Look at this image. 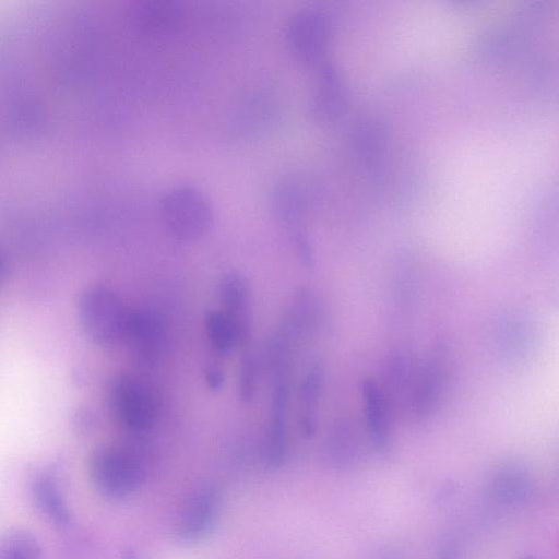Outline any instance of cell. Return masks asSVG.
<instances>
[{
	"mask_svg": "<svg viewBox=\"0 0 559 559\" xmlns=\"http://www.w3.org/2000/svg\"><path fill=\"white\" fill-rule=\"evenodd\" d=\"M129 312L112 289L99 284L86 287L78 302L84 334L100 347H112L123 341Z\"/></svg>",
	"mask_w": 559,
	"mask_h": 559,
	"instance_id": "obj_1",
	"label": "cell"
},
{
	"mask_svg": "<svg viewBox=\"0 0 559 559\" xmlns=\"http://www.w3.org/2000/svg\"><path fill=\"white\" fill-rule=\"evenodd\" d=\"M88 472L97 491L111 500L132 496L144 480V467L140 459L117 445L96 449L90 457Z\"/></svg>",
	"mask_w": 559,
	"mask_h": 559,
	"instance_id": "obj_2",
	"label": "cell"
},
{
	"mask_svg": "<svg viewBox=\"0 0 559 559\" xmlns=\"http://www.w3.org/2000/svg\"><path fill=\"white\" fill-rule=\"evenodd\" d=\"M160 216L169 235L186 242L201 238L212 221L207 201L190 187H178L167 192L160 202Z\"/></svg>",
	"mask_w": 559,
	"mask_h": 559,
	"instance_id": "obj_3",
	"label": "cell"
},
{
	"mask_svg": "<svg viewBox=\"0 0 559 559\" xmlns=\"http://www.w3.org/2000/svg\"><path fill=\"white\" fill-rule=\"evenodd\" d=\"M222 509V495L213 484L198 486L186 499L176 524L178 539L192 545L204 540L215 528Z\"/></svg>",
	"mask_w": 559,
	"mask_h": 559,
	"instance_id": "obj_4",
	"label": "cell"
},
{
	"mask_svg": "<svg viewBox=\"0 0 559 559\" xmlns=\"http://www.w3.org/2000/svg\"><path fill=\"white\" fill-rule=\"evenodd\" d=\"M110 404L119 423L130 431H145L154 423L155 400L148 388L134 378L124 376L112 383Z\"/></svg>",
	"mask_w": 559,
	"mask_h": 559,
	"instance_id": "obj_5",
	"label": "cell"
},
{
	"mask_svg": "<svg viewBox=\"0 0 559 559\" xmlns=\"http://www.w3.org/2000/svg\"><path fill=\"white\" fill-rule=\"evenodd\" d=\"M448 347L438 343L429 358L417 368L408 402L418 420L429 418L441 400L447 378Z\"/></svg>",
	"mask_w": 559,
	"mask_h": 559,
	"instance_id": "obj_6",
	"label": "cell"
},
{
	"mask_svg": "<svg viewBox=\"0 0 559 559\" xmlns=\"http://www.w3.org/2000/svg\"><path fill=\"white\" fill-rule=\"evenodd\" d=\"M123 341L139 357L146 360L155 359L165 343L162 321L146 310L130 311Z\"/></svg>",
	"mask_w": 559,
	"mask_h": 559,
	"instance_id": "obj_7",
	"label": "cell"
},
{
	"mask_svg": "<svg viewBox=\"0 0 559 559\" xmlns=\"http://www.w3.org/2000/svg\"><path fill=\"white\" fill-rule=\"evenodd\" d=\"M362 403L370 441L381 454L391 449V424L389 404L379 385L367 380L362 384Z\"/></svg>",
	"mask_w": 559,
	"mask_h": 559,
	"instance_id": "obj_8",
	"label": "cell"
},
{
	"mask_svg": "<svg viewBox=\"0 0 559 559\" xmlns=\"http://www.w3.org/2000/svg\"><path fill=\"white\" fill-rule=\"evenodd\" d=\"M322 456L333 468H348L360 456V438L348 419L336 421L329 430L323 444Z\"/></svg>",
	"mask_w": 559,
	"mask_h": 559,
	"instance_id": "obj_9",
	"label": "cell"
},
{
	"mask_svg": "<svg viewBox=\"0 0 559 559\" xmlns=\"http://www.w3.org/2000/svg\"><path fill=\"white\" fill-rule=\"evenodd\" d=\"M218 293L223 312L234 322L241 344L248 338L250 329L248 284L243 276L230 272L223 275Z\"/></svg>",
	"mask_w": 559,
	"mask_h": 559,
	"instance_id": "obj_10",
	"label": "cell"
},
{
	"mask_svg": "<svg viewBox=\"0 0 559 559\" xmlns=\"http://www.w3.org/2000/svg\"><path fill=\"white\" fill-rule=\"evenodd\" d=\"M497 328V346L508 359H518L527 353L532 341L530 322L521 313L510 312L500 318Z\"/></svg>",
	"mask_w": 559,
	"mask_h": 559,
	"instance_id": "obj_11",
	"label": "cell"
},
{
	"mask_svg": "<svg viewBox=\"0 0 559 559\" xmlns=\"http://www.w3.org/2000/svg\"><path fill=\"white\" fill-rule=\"evenodd\" d=\"M289 36L294 50L302 58L319 59L324 45V22L313 13L300 14L294 19Z\"/></svg>",
	"mask_w": 559,
	"mask_h": 559,
	"instance_id": "obj_12",
	"label": "cell"
},
{
	"mask_svg": "<svg viewBox=\"0 0 559 559\" xmlns=\"http://www.w3.org/2000/svg\"><path fill=\"white\" fill-rule=\"evenodd\" d=\"M323 385V369L314 362L307 369L300 385L299 425L307 437L313 435Z\"/></svg>",
	"mask_w": 559,
	"mask_h": 559,
	"instance_id": "obj_13",
	"label": "cell"
},
{
	"mask_svg": "<svg viewBox=\"0 0 559 559\" xmlns=\"http://www.w3.org/2000/svg\"><path fill=\"white\" fill-rule=\"evenodd\" d=\"M532 481L527 473L513 465L501 467L493 476V497L507 504L523 502L531 495Z\"/></svg>",
	"mask_w": 559,
	"mask_h": 559,
	"instance_id": "obj_14",
	"label": "cell"
},
{
	"mask_svg": "<svg viewBox=\"0 0 559 559\" xmlns=\"http://www.w3.org/2000/svg\"><path fill=\"white\" fill-rule=\"evenodd\" d=\"M32 490L38 508L51 522L59 526H64L69 523L70 513L68 506L52 476L41 474L36 477Z\"/></svg>",
	"mask_w": 559,
	"mask_h": 559,
	"instance_id": "obj_15",
	"label": "cell"
},
{
	"mask_svg": "<svg viewBox=\"0 0 559 559\" xmlns=\"http://www.w3.org/2000/svg\"><path fill=\"white\" fill-rule=\"evenodd\" d=\"M417 368L412 354L404 348L391 352L388 359L386 378L393 395L409 397Z\"/></svg>",
	"mask_w": 559,
	"mask_h": 559,
	"instance_id": "obj_16",
	"label": "cell"
},
{
	"mask_svg": "<svg viewBox=\"0 0 559 559\" xmlns=\"http://www.w3.org/2000/svg\"><path fill=\"white\" fill-rule=\"evenodd\" d=\"M0 559H41V547L31 532L10 530L0 535Z\"/></svg>",
	"mask_w": 559,
	"mask_h": 559,
	"instance_id": "obj_17",
	"label": "cell"
},
{
	"mask_svg": "<svg viewBox=\"0 0 559 559\" xmlns=\"http://www.w3.org/2000/svg\"><path fill=\"white\" fill-rule=\"evenodd\" d=\"M205 332L210 345L218 354H227L235 345L240 344L234 322L223 311L207 313Z\"/></svg>",
	"mask_w": 559,
	"mask_h": 559,
	"instance_id": "obj_18",
	"label": "cell"
},
{
	"mask_svg": "<svg viewBox=\"0 0 559 559\" xmlns=\"http://www.w3.org/2000/svg\"><path fill=\"white\" fill-rule=\"evenodd\" d=\"M259 379V366L255 356L248 353L243 356L239 370V396L246 403L253 401Z\"/></svg>",
	"mask_w": 559,
	"mask_h": 559,
	"instance_id": "obj_19",
	"label": "cell"
},
{
	"mask_svg": "<svg viewBox=\"0 0 559 559\" xmlns=\"http://www.w3.org/2000/svg\"><path fill=\"white\" fill-rule=\"evenodd\" d=\"M205 378L211 389H219L223 383L222 370L216 366L207 367Z\"/></svg>",
	"mask_w": 559,
	"mask_h": 559,
	"instance_id": "obj_20",
	"label": "cell"
},
{
	"mask_svg": "<svg viewBox=\"0 0 559 559\" xmlns=\"http://www.w3.org/2000/svg\"><path fill=\"white\" fill-rule=\"evenodd\" d=\"M439 559H456L455 552L453 551V547L450 544L445 545L442 548Z\"/></svg>",
	"mask_w": 559,
	"mask_h": 559,
	"instance_id": "obj_21",
	"label": "cell"
},
{
	"mask_svg": "<svg viewBox=\"0 0 559 559\" xmlns=\"http://www.w3.org/2000/svg\"><path fill=\"white\" fill-rule=\"evenodd\" d=\"M7 275V261L2 250L0 249V284L4 281Z\"/></svg>",
	"mask_w": 559,
	"mask_h": 559,
	"instance_id": "obj_22",
	"label": "cell"
},
{
	"mask_svg": "<svg viewBox=\"0 0 559 559\" xmlns=\"http://www.w3.org/2000/svg\"><path fill=\"white\" fill-rule=\"evenodd\" d=\"M524 559H536V558H534L533 556H527Z\"/></svg>",
	"mask_w": 559,
	"mask_h": 559,
	"instance_id": "obj_23",
	"label": "cell"
}]
</instances>
